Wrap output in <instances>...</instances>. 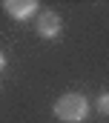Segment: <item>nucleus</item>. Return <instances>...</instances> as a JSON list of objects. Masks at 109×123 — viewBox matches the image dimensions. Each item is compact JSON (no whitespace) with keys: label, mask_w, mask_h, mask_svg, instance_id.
Instances as JSON below:
<instances>
[{"label":"nucleus","mask_w":109,"mask_h":123,"mask_svg":"<svg viewBox=\"0 0 109 123\" xmlns=\"http://www.w3.org/2000/svg\"><path fill=\"white\" fill-rule=\"evenodd\" d=\"M95 109H98L101 115H109V92H103L98 100H95Z\"/></svg>","instance_id":"obj_4"},{"label":"nucleus","mask_w":109,"mask_h":123,"mask_svg":"<svg viewBox=\"0 0 109 123\" xmlns=\"http://www.w3.org/2000/svg\"><path fill=\"white\" fill-rule=\"evenodd\" d=\"M3 12L12 20H32L40 14V3L37 0H3Z\"/></svg>","instance_id":"obj_2"},{"label":"nucleus","mask_w":109,"mask_h":123,"mask_svg":"<svg viewBox=\"0 0 109 123\" xmlns=\"http://www.w3.org/2000/svg\"><path fill=\"white\" fill-rule=\"evenodd\" d=\"M3 66H6V57H3V52H0V72H3Z\"/></svg>","instance_id":"obj_5"},{"label":"nucleus","mask_w":109,"mask_h":123,"mask_svg":"<svg viewBox=\"0 0 109 123\" xmlns=\"http://www.w3.org/2000/svg\"><path fill=\"white\" fill-rule=\"evenodd\" d=\"M54 115H57V120H63V123H83L89 117V100L81 92L60 94L54 100Z\"/></svg>","instance_id":"obj_1"},{"label":"nucleus","mask_w":109,"mask_h":123,"mask_svg":"<svg viewBox=\"0 0 109 123\" xmlns=\"http://www.w3.org/2000/svg\"><path fill=\"white\" fill-rule=\"evenodd\" d=\"M34 26H37V34H40V37L54 40V37L60 34V29H63V20H60L57 12H40L37 20H34Z\"/></svg>","instance_id":"obj_3"}]
</instances>
